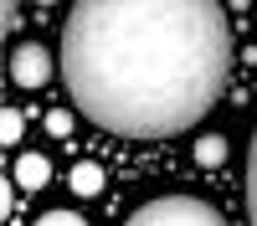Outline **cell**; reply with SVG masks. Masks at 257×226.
Instances as JSON below:
<instances>
[{
    "label": "cell",
    "instance_id": "9",
    "mask_svg": "<svg viewBox=\"0 0 257 226\" xmlns=\"http://www.w3.org/2000/svg\"><path fill=\"white\" fill-rule=\"evenodd\" d=\"M6 139H11V144H16V139H21V113H16V108H11V113H6Z\"/></svg>",
    "mask_w": 257,
    "mask_h": 226
},
{
    "label": "cell",
    "instance_id": "5",
    "mask_svg": "<svg viewBox=\"0 0 257 226\" xmlns=\"http://www.w3.org/2000/svg\"><path fill=\"white\" fill-rule=\"evenodd\" d=\"M247 216L257 226V129H252V144H247Z\"/></svg>",
    "mask_w": 257,
    "mask_h": 226
},
{
    "label": "cell",
    "instance_id": "4",
    "mask_svg": "<svg viewBox=\"0 0 257 226\" xmlns=\"http://www.w3.org/2000/svg\"><path fill=\"white\" fill-rule=\"evenodd\" d=\"M16 180L26 185V190H41V185L52 180V164L41 159V154H21V164H16Z\"/></svg>",
    "mask_w": 257,
    "mask_h": 226
},
{
    "label": "cell",
    "instance_id": "7",
    "mask_svg": "<svg viewBox=\"0 0 257 226\" xmlns=\"http://www.w3.org/2000/svg\"><path fill=\"white\" fill-rule=\"evenodd\" d=\"M36 226H88V221L72 211H47V216H36Z\"/></svg>",
    "mask_w": 257,
    "mask_h": 226
},
{
    "label": "cell",
    "instance_id": "6",
    "mask_svg": "<svg viewBox=\"0 0 257 226\" xmlns=\"http://www.w3.org/2000/svg\"><path fill=\"white\" fill-rule=\"evenodd\" d=\"M72 190L77 195H98L103 190V170H98V164H77V170H72Z\"/></svg>",
    "mask_w": 257,
    "mask_h": 226
},
{
    "label": "cell",
    "instance_id": "3",
    "mask_svg": "<svg viewBox=\"0 0 257 226\" xmlns=\"http://www.w3.org/2000/svg\"><path fill=\"white\" fill-rule=\"evenodd\" d=\"M11 77H16V88H41V82L52 77V57L41 41H21V47L11 52Z\"/></svg>",
    "mask_w": 257,
    "mask_h": 226
},
{
    "label": "cell",
    "instance_id": "10",
    "mask_svg": "<svg viewBox=\"0 0 257 226\" xmlns=\"http://www.w3.org/2000/svg\"><path fill=\"white\" fill-rule=\"evenodd\" d=\"M16 11H21V0H0V16H6V26L16 21Z\"/></svg>",
    "mask_w": 257,
    "mask_h": 226
},
{
    "label": "cell",
    "instance_id": "8",
    "mask_svg": "<svg viewBox=\"0 0 257 226\" xmlns=\"http://www.w3.org/2000/svg\"><path fill=\"white\" fill-rule=\"evenodd\" d=\"M196 154H201V164H216V159H221V139H206Z\"/></svg>",
    "mask_w": 257,
    "mask_h": 226
},
{
    "label": "cell",
    "instance_id": "2",
    "mask_svg": "<svg viewBox=\"0 0 257 226\" xmlns=\"http://www.w3.org/2000/svg\"><path fill=\"white\" fill-rule=\"evenodd\" d=\"M123 226H226L216 205H206L196 195H160V200H144Z\"/></svg>",
    "mask_w": 257,
    "mask_h": 226
},
{
    "label": "cell",
    "instance_id": "1",
    "mask_svg": "<svg viewBox=\"0 0 257 226\" xmlns=\"http://www.w3.org/2000/svg\"><path fill=\"white\" fill-rule=\"evenodd\" d=\"M57 67L88 123L118 139H170L221 98L231 26L221 0H72Z\"/></svg>",
    "mask_w": 257,
    "mask_h": 226
}]
</instances>
